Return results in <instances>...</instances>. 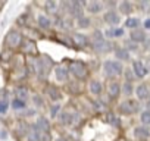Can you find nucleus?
<instances>
[{"label":"nucleus","mask_w":150,"mask_h":141,"mask_svg":"<svg viewBox=\"0 0 150 141\" xmlns=\"http://www.w3.org/2000/svg\"><path fill=\"white\" fill-rule=\"evenodd\" d=\"M69 72L74 77H77L78 80H84L87 77V74H88V69H87V66L83 62L72 60V62H69Z\"/></svg>","instance_id":"f257e3e1"},{"label":"nucleus","mask_w":150,"mask_h":141,"mask_svg":"<svg viewBox=\"0 0 150 141\" xmlns=\"http://www.w3.org/2000/svg\"><path fill=\"white\" fill-rule=\"evenodd\" d=\"M103 70L109 77H116V75L122 74L124 68H122V63L119 60H106L103 63Z\"/></svg>","instance_id":"f03ea898"},{"label":"nucleus","mask_w":150,"mask_h":141,"mask_svg":"<svg viewBox=\"0 0 150 141\" xmlns=\"http://www.w3.org/2000/svg\"><path fill=\"white\" fill-rule=\"evenodd\" d=\"M6 44H8L9 49H18L22 44V35L15 30L9 31L8 35H6Z\"/></svg>","instance_id":"7ed1b4c3"},{"label":"nucleus","mask_w":150,"mask_h":141,"mask_svg":"<svg viewBox=\"0 0 150 141\" xmlns=\"http://www.w3.org/2000/svg\"><path fill=\"white\" fill-rule=\"evenodd\" d=\"M138 107H140L138 106V102H135V100H127V102H124L121 104L119 110L124 115H132V113H135L138 110Z\"/></svg>","instance_id":"20e7f679"},{"label":"nucleus","mask_w":150,"mask_h":141,"mask_svg":"<svg viewBox=\"0 0 150 141\" xmlns=\"http://www.w3.org/2000/svg\"><path fill=\"white\" fill-rule=\"evenodd\" d=\"M132 70H134L135 77H138V78H144V77L149 74V69L146 68V65H144L141 60H135V62L132 63Z\"/></svg>","instance_id":"39448f33"},{"label":"nucleus","mask_w":150,"mask_h":141,"mask_svg":"<svg viewBox=\"0 0 150 141\" xmlns=\"http://www.w3.org/2000/svg\"><path fill=\"white\" fill-rule=\"evenodd\" d=\"M68 9L71 12V15L77 16L78 19L83 16V5L80 2H77V0H74V2H69L68 3Z\"/></svg>","instance_id":"423d86ee"},{"label":"nucleus","mask_w":150,"mask_h":141,"mask_svg":"<svg viewBox=\"0 0 150 141\" xmlns=\"http://www.w3.org/2000/svg\"><path fill=\"white\" fill-rule=\"evenodd\" d=\"M103 19H105V22L106 24H110V25H113V27H116L118 24H119V15L115 12V11H108L105 15H103Z\"/></svg>","instance_id":"0eeeda50"},{"label":"nucleus","mask_w":150,"mask_h":141,"mask_svg":"<svg viewBox=\"0 0 150 141\" xmlns=\"http://www.w3.org/2000/svg\"><path fill=\"white\" fill-rule=\"evenodd\" d=\"M93 47L99 51V53H106V51H109L110 50V43L109 41H106L105 38H102V40H97V41H93Z\"/></svg>","instance_id":"6e6552de"},{"label":"nucleus","mask_w":150,"mask_h":141,"mask_svg":"<svg viewBox=\"0 0 150 141\" xmlns=\"http://www.w3.org/2000/svg\"><path fill=\"white\" fill-rule=\"evenodd\" d=\"M68 74H69L68 68H65L62 65H59V66L54 68V77H56L57 81H66L68 80Z\"/></svg>","instance_id":"1a4fd4ad"},{"label":"nucleus","mask_w":150,"mask_h":141,"mask_svg":"<svg viewBox=\"0 0 150 141\" xmlns=\"http://www.w3.org/2000/svg\"><path fill=\"white\" fill-rule=\"evenodd\" d=\"M108 94L110 99H116L119 94H121V87L118 82H110L109 87H108Z\"/></svg>","instance_id":"9d476101"},{"label":"nucleus","mask_w":150,"mask_h":141,"mask_svg":"<svg viewBox=\"0 0 150 141\" xmlns=\"http://www.w3.org/2000/svg\"><path fill=\"white\" fill-rule=\"evenodd\" d=\"M135 93H137V97H138L140 100H146V99L149 97V94H150L149 87H147L146 84H140V85L135 88Z\"/></svg>","instance_id":"9b49d317"},{"label":"nucleus","mask_w":150,"mask_h":141,"mask_svg":"<svg viewBox=\"0 0 150 141\" xmlns=\"http://www.w3.org/2000/svg\"><path fill=\"white\" fill-rule=\"evenodd\" d=\"M35 126H37L38 131H41V132H44V134H47L49 129H50V123H49V121H47L46 118H38Z\"/></svg>","instance_id":"f8f14e48"},{"label":"nucleus","mask_w":150,"mask_h":141,"mask_svg":"<svg viewBox=\"0 0 150 141\" xmlns=\"http://www.w3.org/2000/svg\"><path fill=\"white\" fill-rule=\"evenodd\" d=\"M22 50L25 53H35L37 47H35V43L33 40H22V44H21Z\"/></svg>","instance_id":"ddd939ff"},{"label":"nucleus","mask_w":150,"mask_h":141,"mask_svg":"<svg viewBox=\"0 0 150 141\" xmlns=\"http://www.w3.org/2000/svg\"><path fill=\"white\" fill-rule=\"evenodd\" d=\"M27 140L28 141H41V135H40V131L37 129V126L34 125V129H28L27 131Z\"/></svg>","instance_id":"4468645a"},{"label":"nucleus","mask_w":150,"mask_h":141,"mask_svg":"<svg viewBox=\"0 0 150 141\" xmlns=\"http://www.w3.org/2000/svg\"><path fill=\"white\" fill-rule=\"evenodd\" d=\"M105 35L109 37V38H113V37H121L124 35V30L122 28H118V27H113V28H108L105 31Z\"/></svg>","instance_id":"2eb2a0df"},{"label":"nucleus","mask_w":150,"mask_h":141,"mask_svg":"<svg viewBox=\"0 0 150 141\" xmlns=\"http://www.w3.org/2000/svg\"><path fill=\"white\" fill-rule=\"evenodd\" d=\"M74 43L77 46H80V47H86L88 44V38L84 34H75L74 35Z\"/></svg>","instance_id":"dca6fc26"},{"label":"nucleus","mask_w":150,"mask_h":141,"mask_svg":"<svg viewBox=\"0 0 150 141\" xmlns=\"http://www.w3.org/2000/svg\"><path fill=\"white\" fill-rule=\"evenodd\" d=\"M115 56H116V59H119V60H128V59H129V53H128V50L124 49V47H118V49L115 50Z\"/></svg>","instance_id":"f3484780"},{"label":"nucleus","mask_w":150,"mask_h":141,"mask_svg":"<svg viewBox=\"0 0 150 141\" xmlns=\"http://www.w3.org/2000/svg\"><path fill=\"white\" fill-rule=\"evenodd\" d=\"M134 134H135V137H138V138H149L150 137V129H147L146 126H138V128H135V131H134Z\"/></svg>","instance_id":"a211bd4d"},{"label":"nucleus","mask_w":150,"mask_h":141,"mask_svg":"<svg viewBox=\"0 0 150 141\" xmlns=\"http://www.w3.org/2000/svg\"><path fill=\"white\" fill-rule=\"evenodd\" d=\"M47 94H49V97L52 99V100H59L60 97H62V94H60V91L54 87V85H50L49 88H47Z\"/></svg>","instance_id":"6ab92c4d"},{"label":"nucleus","mask_w":150,"mask_h":141,"mask_svg":"<svg viewBox=\"0 0 150 141\" xmlns=\"http://www.w3.org/2000/svg\"><path fill=\"white\" fill-rule=\"evenodd\" d=\"M87 9H88L91 13H99V12H102L103 5H102L100 2H90V3L87 5Z\"/></svg>","instance_id":"aec40b11"},{"label":"nucleus","mask_w":150,"mask_h":141,"mask_svg":"<svg viewBox=\"0 0 150 141\" xmlns=\"http://www.w3.org/2000/svg\"><path fill=\"white\" fill-rule=\"evenodd\" d=\"M131 40H132V41H135V43H141V41H144V40H146V34H144L143 31L134 30V31L131 32Z\"/></svg>","instance_id":"412c9836"},{"label":"nucleus","mask_w":150,"mask_h":141,"mask_svg":"<svg viewBox=\"0 0 150 141\" xmlns=\"http://www.w3.org/2000/svg\"><path fill=\"white\" fill-rule=\"evenodd\" d=\"M119 12H122V13H125V15L131 13V12H132V5H131L129 2H127V0H124V2L119 3Z\"/></svg>","instance_id":"4be33fe9"},{"label":"nucleus","mask_w":150,"mask_h":141,"mask_svg":"<svg viewBox=\"0 0 150 141\" xmlns=\"http://www.w3.org/2000/svg\"><path fill=\"white\" fill-rule=\"evenodd\" d=\"M37 22H38V25H40L41 28H44V30L50 28V19H49L47 16H44V15H38Z\"/></svg>","instance_id":"5701e85b"},{"label":"nucleus","mask_w":150,"mask_h":141,"mask_svg":"<svg viewBox=\"0 0 150 141\" xmlns=\"http://www.w3.org/2000/svg\"><path fill=\"white\" fill-rule=\"evenodd\" d=\"M90 93L91 94H100L102 93V84L99 81H91L90 82Z\"/></svg>","instance_id":"b1692460"},{"label":"nucleus","mask_w":150,"mask_h":141,"mask_svg":"<svg viewBox=\"0 0 150 141\" xmlns=\"http://www.w3.org/2000/svg\"><path fill=\"white\" fill-rule=\"evenodd\" d=\"M72 121H74V115L71 112H63L60 115V122L63 125H69V123H72Z\"/></svg>","instance_id":"393cba45"},{"label":"nucleus","mask_w":150,"mask_h":141,"mask_svg":"<svg viewBox=\"0 0 150 141\" xmlns=\"http://www.w3.org/2000/svg\"><path fill=\"white\" fill-rule=\"evenodd\" d=\"M15 93H16V99H21V100H24V102H25V99L28 97V90H27L25 87H18V88L15 90Z\"/></svg>","instance_id":"a878e982"},{"label":"nucleus","mask_w":150,"mask_h":141,"mask_svg":"<svg viewBox=\"0 0 150 141\" xmlns=\"http://www.w3.org/2000/svg\"><path fill=\"white\" fill-rule=\"evenodd\" d=\"M44 9H46L47 12L53 13V12H56V9H57V3L53 2V0H49V2L44 3Z\"/></svg>","instance_id":"bb28decb"},{"label":"nucleus","mask_w":150,"mask_h":141,"mask_svg":"<svg viewBox=\"0 0 150 141\" xmlns=\"http://www.w3.org/2000/svg\"><path fill=\"white\" fill-rule=\"evenodd\" d=\"M138 24H140V21H138L137 18H128V19L125 21V27H127V28H131V30L137 28Z\"/></svg>","instance_id":"cd10ccee"},{"label":"nucleus","mask_w":150,"mask_h":141,"mask_svg":"<svg viewBox=\"0 0 150 141\" xmlns=\"http://www.w3.org/2000/svg\"><path fill=\"white\" fill-rule=\"evenodd\" d=\"M12 107L15 110H21V109H25V102L21 100V99H13L12 102Z\"/></svg>","instance_id":"c85d7f7f"},{"label":"nucleus","mask_w":150,"mask_h":141,"mask_svg":"<svg viewBox=\"0 0 150 141\" xmlns=\"http://www.w3.org/2000/svg\"><path fill=\"white\" fill-rule=\"evenodd\" d=\"M77 25H78L80 28H88V27H90V19H88L87 16H81V18L77 21Z\"/></svg>","instance_id":"c756f323"},{"label":"nucleus","mask_w":150,"mask_h":141,"mask_svg":"<svg viewBox=\"0 0 150 141\" xmlns=\"http://www.w3.org/2000/svg\"><path fill=\"white\" fill-rule=\"evenodd\" d=\"M141 122H143L144 125H150V112H149V110L141 113Z\"/></svg>","instance_id":"7c9ffc66"},{"label":"nucleus","mask_w":150,"mask_h":141,"mask_svg":"<svg viewBox=\"0 0 150 141\" xmlns=\"http://www.w3.org/2000/svg\"><path fill=\"white\" fill-rule=\"evenodd\" d=\"M122 90H124V94H127V96L132 94V84L127 81V82L124 84V88H122Z\"/></svg>","instance_id":"2f4dec72"},{"label":"nucleus","mask_w":150,"mask_h":141,"mask_svg":"<svg viewBox=\"0 0 150 141\" xmlns=\"http://www.w3.org/2000/svg\"><path fill=\"white\" fill-rule=\"evenodd\" d=\"M59 110H60V106H59V104H53V106L50 107V116H52V118H56V115L59 113Z\"/></svg>","instance_id":"473e14b6"},{"label":"nucleus","mask_w":150,"mask_h":141,"mask_svg":"<svg viewBox=\"0 0 150 141\" xmlns=\"http://www.w3.org/2000/svg\"><path fill=\"white\" fill-rule=\"evenodd\" d=\"M8 107H9V103L8 102H5V100L0 102V113H5L8 110Z\"/></svg>","instance_id":"72a5a7b5"},{"label":"nucleus","mask_w":150,"mask_h":141,"mask_svg":"<svg viewBox=\"0 0 150 141\" xmlns=\"http://www.w3.org/2000/svg\"><path fill=\"white\" fill-rule=\"evenodd\" d=\"M33 102L37 104V106H43V100L40 96H33Z\"/></svg>","instance_id":"f704fd0d"},{"label":"nucleus","mask_w":150,"mask_h":141,"mask_svg":"<svg viewBox=\"0 0 150 141\" xmlns=\"http://www.w3.org/2000/svg\"><path fill=\"white\" fill-rule=\"evenodd\" d=\"M8 137V132L5 131V129H2V131H0V138H2V140H5Z\"/></svg>","instance_id":"c9c22d12"},{"label":"nucleus","mask_w":150,"mask_h":141,"mask_svg":"<svg viewBox=\"0 0 150 141\" xmlns=\"http://www.w3.org/2000/svg\"><path fill=\"white\" fill-rule=\"evenodd\" d=\"M144 28H147V30H150V18H147V19L144 21Z\"/></svg>","instance_id":"e433bc0d"},{"label":"nucleus","mask_w":150,"mask_h":141,"mask_svg":"<svg viewBox=\"0 0 150 141\" xmlns=\"http://www.w3.org/2000/svg\"><path fill=\"white\" fill-rule=\"evenodd\" d=\"M56 141H68V140H65V138H57Z\"/></svg>","instance_id":"4c0bfd02"},{"label":"nucleus","mask_w":150,"mask_h":141,"mask_svg":"<svg viewBox=\"0 0 150 141\" xmlns=\"http://www.w3.org/2000/svg\"><path fill=\"white\" fill-rule=\"evenodd\" d=\"M147 106H149V109H150V102H149V103H147Z\"/></svg>","instance_id":"58836bf2"}]
</instances>
